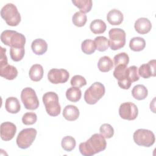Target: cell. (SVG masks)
<instances>
[{
    "label": "cell",
    "instance_id": "obj_1",
    "mask_svg": "<svg viewBox=\"0 0 156 156\" xmlns=\"http://www.w3.org/2000/svg\"><path fill=\"white\" fill-rule=\"evenodd\" d=\"M106 146L105 137L101 134L94 133L85 142L80 143L79 149L82 155L91 156L104 151Z\"/></svg>",
    "mask_w": 156,
    "mask_h": 156
},
{
    "label": "cell",
    "instance_id": "obj_2",
    "mask_svg": "<svg viewBox=\"0 0 156 156\" xmlns=\"http://www.w3.org/2000/svg\"><path fill=\"white\" fill-rule=\"evenodd\" d=\"M1 40L10 48H23L26 43V37L21 33L12 30H5L1 34Z\"/></svg>",
    "mask_w": 156,
    "mask_h": 156
},
{
    "label": "cell",
    "instance_id": "obj_3",
    "mask_svg": "<svg viewBox=\"0 0 156 156\" xmlns=\"http://www.w3.org/2000/svg\"><path fill=\"white\" fill-rule=\"evenodd\" d=\"M1 16L10 26H16L21 19L17 7L12 3H7L3 6L1 10Z\"/></svg>",
    "mask_w": 156,
    "mask_h": 156
},
{
    "label": "cell",
    "instance_id": "obj_4",
    "mask_svg": "<svg viewBox=\"0 0 156 156\" xmlns=\"http://www.w3.org/2000/svg\"><path fill=\"white\" fill-rule=\"evenodd\" d=\"M43 102L47 113L51 116H58L61 112V107L58 101V96L53 91L46 93L43 96Z\"/></svg>",
    "mask_w": 156,
    "mask_h": 156
},
{
    "label": "cell",
    "instance_id": "obj_5",
    "mask_svg": "<svg viewBox=\"0 0 156 156\" xmlns=\"http://www.w3.org/2000/svg\"><path fill=\"white\" fill-rule=\"evenodd\" d=\"M105 91L104 85L99 82L93 83L84 93L85 102L90 105L95 104L104 95Z\"/></svg>",
    "mask_w": 156,
    "mask_h": 156
},
{
    "label": "cell",
    "instance_id": "obj_6",
    "mask_svg": "<svg viewBox=\"0 0 156 156\" xmlns=\"http://www.w3.org/2000/svg\"><path fill=\"white\" fill-rule=\"evenodd\" d=\"M134 142L138 146L151 147L155 143L154 133L150 130L139 129L136 130L133 135Z\"/></svg>",
    "mask_w": 156,
    "mask_h": 156
},
{
    "label": "cell",
    "instance_id": "obj_7",
    "mask_svg": "<svg viewBox=\"0 0 156 156\" xmlns=\"http://www.w3.org/2000/svg\"><path fill=\"white\" fill-rule=\"evenodd\" d=\"M37 133V130L34 128H26L21 130L16 140L18 146L23 149L29 147L34 141Z\"/></svg>",
    "mask_w": 156,
    "mask_h": 156
},
{
    "label": "cell",
    "instance_id": "obj_8",
    "mask_svg": "<svg viewBox=\"0 0 156 156\" xmlns=\"http://www.w3.org/2000/svg\"><path fill=\"white\" fill-rule=\"evenodd\" d=\"M109 46L116 51L123 48L126 44V32L120 28H112L108 32Z\"/></svg>",
    "mask_w": 156,
    "mask_h": 156
},
{
    "label": "cell",
    "instance_id": "obj_9",
    "mask_svg": "<svg viewBox=\"0 0 156 156\" xmlns=\"http://www.w3.org/2000/svg\"><path fill=\"white\" fill-rule=\"evenodd\" d=\"M21 99L24 107L27 110H36L39 106V101L34 89L24 88L21 93Z\"/></svg>",
    "mask_w": 156,
    "mask_h": 156
},
{
    "label": "cell",
    "instance_id": "obj_10",
    "mask_svg": "<svg viewBox=\"0 0 156 156\" xmlns=\"http://www.w3.org/2000/svg\"><path fill=\"white\" fill-rule=\"evenodd\" d=\"M138 114V107L133 102H124L119 106V115L124 119L129 121L134 120L136 118Z\"/></svg>",
    "mask_w": 156,
    "mask_h": 156
},
{
    "label": "cell",
    "instance_id": "obj_11",
    "mask_svg": "<svg viewBox=\"0 0 156 156\" xmlns=\"http://www.w3.org/2000/svg\"><path fill=\"white\" fill-rule=\"evenodd\" d=\"M69 74L66 69L53 68L48 73V78L51 83L53 84L64 83L69 79Z\"/></svg>",
    "mask_w": 156,
    "mask_h": 156
},
{
    "label": "cell",
    "instance_id": "obj_12",
    "mask_svg": "<svg viewBox=\"0 0 156 156\" xmlns=\"http://www.w3.org/2000/svg\"><path fill=\"white\" fill-rule=\"evenodd\" d=\"M16 132V126L11 122H4L1 124V138L4 141H10Z\"/></svg>",
    "mask_w": 156,
    "mask_h": 156
},
{
    "label": "cell",
    "instance_id": "obj_13",
    "mask_svg": "<svg viewBox=\"0 0 156 156\" xmlns=\"http://www.w3.org/2000/svg\"><path fill=\"white\" fill-rule=\"evenodd\" d=\"M155 65L156 60L155 59L150 60L147 63L141 65L138 69V74L144 79L155 76Z\"/></svg>",
    "mask_w": 156,
    "mask_h": 156
},
{
    "label": "cell",
    "instance_id": "obj_14",
    "mask_svg": "<svg viewBox=\"0 0 156 156\" xmlns=\"http://www.w3.org/2000/svg\"><path fill=\"white\" fill-rule=\"evenodd\" d=\"M0 76L7 80H13L18 76V70L8 62L0 63Z\"/></svg>",
    "mask_w": 156,
    "mask_h": 156
},
{
    "label": "cell",
    "instance_id": "obj_15",
    "mask_svg": "<svg viewBox=\"0 0 156 156\" xmlns=\"http://www.w3.org/2000/svg\"><path fill=\"white\" fill-rule=\"evenodd\" d=\"M135 30L140 34H146L150 32L152 24L149 20L146 18H140L136 20L134 24Z\"/></svg>",
    "mask_w": 156,
    "mask_h": 156
},
{
    "label": "cell",
    "instance_id": "obj_16",
    "mask_svg": "<svg viewBox=\"0 0 156 156\" xmlns=\"http://www.w3.org/2000/svg\"><path fill=\"white\" fill-rule=\"evenodd\" d=\"M31 49L34 54L41 55L47 51L48 44L43 39L37 38L32 41L31 44Z\"/></svg>",
    "mask_w": 156,
    "mask_h": 156
},
{
    "label": "cell",
    "instance_id": "obj_17",
    "mask_svg": "<svg viewBox=\"0 0 156 156\" xmlns=\"http://www.w3.org/2000/svg\"><path fill=\"white\" fill-rule=\"evenodd\" d=\"M62 114L65 119L69 121H73L79 118V110L75 105H68L64 108Z\"/></svg>",
    "mask_w": 156,
    "mask_h": 156
},
{
    "label": "cell",
    "instance_id": "obj_18",
    "mask_svg": "<svg viewBox=\"0 0 156 156\" xmlns=\"http://www.w3.org/2000/svg\"><path fill=\"white\" fill-rule=\"evenodd\" d=\"M123 14L116 9L110 10L107 15V20L112 25H119L123 21Z\"/></svg>",
    "mask_w": 156,
    "mask_h": 156
},
{
    "label": "cell",
    "instance_id": "obj_19",
    "mask_svg": "<svg viewBox=\"0 0 156 156\" xmlns=\"http://www.w3.org/2000/svg\"><path fill=\"white\" fill-rule=\"evenodd\" d=\"M5 110L10 113H17L21 109L18 99L15 97H9L5 100Z\"/></svg>",
    "mask_w": 156,
    "mask_h": 156
},
{
    "label": "cell",
    "instance_id": "obj_20",
    "mask_svg": "<svg viewBox=\"0 0 156 156\" xmlns=\"http://www.w3.org/2000/svg\"><path fill=\"white\" fill-rule=\"evenodd\" d=\"M43 73L44 70L43 66L40 64H34L29 69V76L32 80L38 82L43 78Z\"/></svg>",
    "mask_w": 156,
    "mask_h": 156
},
{
    "label": "cell",
    "instance_id": "obj_21",
    "mask_svg": "<svg viewBox=\"0 0 156 156\" xmlns=\"http://www.w3.org/2000/svg\"><path fill=\"white\" fill-rule=\"evenodd\" d=\"M147 89L143 85H136L132 90V95L136 100H143L147 96Z\"/></svg>",
    "mask_w": 156,
    "mask_h": 156
},
{
    "label": "cell",
    "instance_id": "obj_22",
    "mask_svg": "<svg viewBox=\"0 0 156 156\" xmlns=\"http://www.w3.org/2000/svg\"><path fill=\"white\" fill-rule=\"evenodd\" d=\"M113 65L114 64L111 58L106 55L101 57L98 62V67L99 69L103 73L110 71L112 69Z\"/></svg>",
    "mask_w": 156,
    "mask_h": 156
},
{
    "label": "cell",
    "instance_id": "obj_23",
    "mask_svg": "<svg viewBox=\"0 0 156 156\" xmlns=\"http://www.w3.org/2000/svg\"><path fill=\"white\" fill-rule=\"evenodd\" d=\"M90 28L91 31L94 34H100L104 33L106 29L107 26L105 23L100 19L94 20L90 23Z\"/></svg>",
    "mask_w": 156,
    "mask_h": 156
},
{
    "label": "cell",
    "instance_id": "obj_24",
    "mask_svg": "<svg viewBox=\"0 0 156 156\" xmlns=\"http://www.w3.org/2000/svg\"><path fill=\"white\" fill-rule=\"evenodd\" d=\"M146 46V41L143 38L136 37L132 38L129 42V47L131 50L139 52L144 49Z\"/></svg>",
    "mask_w": 156,
    "mask_h": 156
},
{
    "label": "cell",
    "instance_id": "obj_25",
    "mask_svg": "<svg viewBox=\"0 0 156 156\" xmlns=\"http://www.w3.org/2000/svg\"><path fill=\"white\" fill-rule=\"evenodd\" d=\"M82 96V91L79 88L71 87L66 91V97L71 102H76L79 101Z\"/></svg>",
    "mask_w": 156,
    "mask_h": 156
},
{
    "label": "cell",
    "instance_id": "obj_26",
    "mask_svg": "<svg viewBox=\"0 0 156 156\" xmlns=\"http://www.w3.org/2000/svg\"><path fill=\"white\" fill-rule=\"evenodd\" d=\"M72 2L83 13L89 12L93 5L91 0H72Z\"/></svg>",
    "mask_w": 156,
    "mask_h": 156
},
{
    "label": "cell",
    "instance_id": "obj_27",
    "mask_svg": "<svg viewBox=\"0 0 156 156\" xmlns=\"http://www.w3.org/2000/svg\"><path fill=\"white\" fill-rule=\"evenodd\" d=\"M96 49L100 52L105 51L109 47V40L104 36H98L93 40Z\"/></svg>",
    "mask_w": 156,
    "mask_h": 156
},
{
    "label": "cell",
    "instance_id": "obj_28",
    "mask_svg": "<svg viewBox=\"0 0 156 156\" xmlns=\"http://www.w3.org/2000/svg\"><path fill=\"white\" fill-rule=\"evenodd\" d=\"M62 147L66 151H71L75 148L76 142L71 136H65L62 140Z\"/></svg>",
    "mask_w": 156,
    "mask_h": 156
},
{
    "label": "cell",
    "instance_id": "obj_29",
    "mask_svg": "<svg viewBox=\"0 0 156 156\" xmlns=\"http://www.w3.org/2000/svg\"><path fill=\"white\" fill-rule=\"evenodd\" d=\"M87 21V15L80 12H76L73 17H72V21L73 24L77 27H82L83 26Z\"/></svg>",
    "mask_w": 156,
    "mask_h": 156
},
{
    "label": "cell",
    "instance_id": "obj_30",
    "mask_svg": "<svg viewBox=\"0 0 156 156\" xmlns=\"http://www.w3.org/2000/svg\"><path fill=\"white\" fill-rule=\"evenodd\" d=\"M25 51L24 47L23 48H10V55L12 60L19 62L23 58Z\"/></svg>",
    "mask_w": 156,
    "mask_h": 156
},
{
    "label": "cell",
    "instance_id": "obj_31",
    "mask_svg": "<svg viewBox=\"0 0 156 156\" xmlns=\"http://www.w3.org/2000/svg\"><path fill=\"white\" fill-rule=\"evenodd\" d=\"M81 49L83 53L90 55L94 52L96 47L94 41L90 39H87L83 41L81 44Z\"/></svg>",
    "mask_w": 156,
    "mask_h": 156
},
{
    "label": "cell",
    "instance_id": "obj_32",
    "mask_svg": "<svg viewBox=\"0 0 156 156\" xmlns=\"http://www.w3.org/2000/svg\"><path fill=\"white\" fill-rule=\"evenodd\" d=\"M113 60V64L115 65V66L118 65L127 66L129 62V57L127 53L121 52L115 55Z\"/></svg>",
    "mask_w": 156,
    "mask_h": 156
},
{
    "label": "cell",
    "instance_id": "obj_33",
    "mask_svg": "<svg viewBox=\"0 0 156 156\" xmlns=\"http://www.w3.org/2000/svg\"><path fill=\"white\" fill-rule=\"evenodd\" d=\"M99 132L105 138H110L114 135V129L113 127L109 124H103L99 128Z\"/></svg>",
    "mask_w": 156,
    "mask_h": 156
},
{
    "label": "cell",
    "instance_id": "obj_34",
    "mask_svg": "<svg viewBox=\"0 0 156 156\" xmlns=\"http://www.w3.org/2000/svg\"><path fill=\"white\" fill-rule=\"evenodd\" d=\"M127 76L128 79L132 82L139 80L140 76L138 73V68L136 66H131L127 68Z\"/></svg>",
    "mask_w": 156,
    "mask_h": 156
},
{
    "label": "cell",
    "instance_id": "obj_35",
    "mask_svg": "<svg viewBox=\"0 0 156 156\" xmlns=\"http://www.w3.org/2000/svg\"><path fill=\"white\" fill-rule=\"evenodd\" d=\"M37 116L34 112H27L22 117V122L25 125H32L36 122Z\"/></svg>",
    "mask_w": 156,
    "mask_h": 156
},
{
    "label": "cell",
    "instance_id": "obj_36",
    "mask_svg": "<svg viewBox=\"0 0 156 156\" xmlns=\"http://www.w3.org/2000/svg\"><path fill=\"white\" fill-rule=\"evenodd\" d=\"M70 83L72 87L80 88L87 85V80L84 77L80 75H75L71 78Z\"/></svg>",
    "mask_w": 156,
    "mask_h": 156
}]
</instances>
